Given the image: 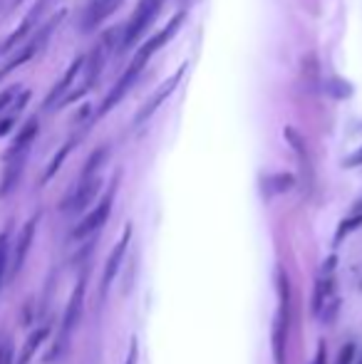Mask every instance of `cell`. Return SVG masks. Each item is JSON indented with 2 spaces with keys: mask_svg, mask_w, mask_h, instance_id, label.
Listing matches in <instances>:
<instances>
[{
  "mask_svg": "<svg viewBox=\"0 0 362 364\" xmlns=\"http://www.w3.org/2000/svg\"><path fill=\"white\" fill-rule=\"evenodd\" d=\"M0 364H13V347H10V342L0 345Z\"/></svg>",
  "mask_w": 362,
  "mask_h": 364,
  "instance_id": "obj_18",
  "label": "cell"
},
{
  "mask_svg": "<svg viewBox=\"0 0 362 364\" xmlns=\"http://www.w3.org/2000/svg\"><path fill=\"white\" fill-rule=\"evenodd\" d=\"M35 228H38V216H33L25 223V228L20 230V235H18V240H15V248H13V258L8 260V265H10V275H18L20 270H23V263H25V258H28V253H30V245H33V238H35Z\"/></svg>",
  "mask_w": 362,
  "mask_h": 364,
  "instance_id": "obj_8",
  "label": "cell"
},
{
  "mask_svg": "<svg viewBox=\"0 0 362 364\" xmlns=\"http://www.w3.org/2000/svg\"><path fill=\"white\" fill-rule=\"evenodd\" d=\"M313 364H325V347H323V345L318 347V355H315Z\"/></svg>",
  "mask_w": 362,
  "mask_h": 364,
  "instance_id": "obj_20",
  "label": "cell"
},
{
  "mask_svg": "<svg viewBox=\"0 0 362 364\" xmlns=\"http://www.w3.org/2000/svg\"><path fill=\"white\" fill-rule=\"evenodd\" d=\"M355 213H362V201L358 203V211H355Z\"/></svg>",
  "mask_w": 362,
  "mask_h": 364,
  "instance_id": "obj_22",
  "label": "cell"
},
{
  "mask_svg": "<svg viewBox=\"0 0 362 364\" xmlns=\"http://www.w3.org/2000/svg\"><path fill=\"white\" fill-rule=\"evenodd\" d=\"M360 364H362V362H360Z\"/></svg>",
  "mask_w": 362,
  "mask_h": 364,
  "instance_id": "obj_23",
  "label": "cell"
},
{
  "mask_svg": "<svg viewBox=\"0 0 362 364\" xmlns=\"http://www.w3.org/2000/svg\"><path fill=\"white\" fill-rule=\"evenodd\" d=\"M122 5V0H92L85 10L82 18V30H95L97 25H102L117 8Z\"/></svg>",
  "mask_w": 362,
  "mask_h": 364,
  "instance_id": "obj_9",
  "label": "cell"
},
{
  "mask_svg": "<svg viewBox=\"0 0 362 364\" xmlns=\"http://www.w3.org/2000/svg\"><path fill=\"white\" fill-rule=\"evenodd\" d=\"M360 164H362V146L358 149V151L353 154V156H348V159H345V166H348V168L360 166Z\"/></svg>",
  "mask_w": 362,
  "mask_h": 364,
  "instance_id": "obj_19",
  "label": "cell"
},
{
  "mask_svg": "<svg viewBox=\"0 0 362 364\" xmlns=\"http://www.w3.org/2000/svg\"><path fill=\"white\" fill-rule=\"evenodd\" d=\"M48 327H40V330H35L33 335L28 337V345L23 347V352H20V360H18V364H28L30 360H33V355L38 352V347L43 345V340L48 337Z\"/></svg>",
  "mask_w": 362,
  "mask_h": 364,
  "instance_id": "obj_13",
  "label": "cell"
},
{
  "mask_svg": "<svg viewBox=\"0 0 362 364\" xmlns=\"http://www.w3.org/2000/svg\"><path fill=\"white\" fill-rule=\"evenodd\" d=\"M127 364H137V342H132V347H129V360H127Z\"/></svg>",
  "mask_w": 362,
  "mask_h": 364,
  "instance_id": "obj_21",
  "label": "cell"
},
{
  "mask_svg": "<svg viewBox=\"0 0 362 364\" xmlns=\"http://www.w3.org/2000/svg\"><path fill=\"white\" fill-rule=\"evenodd\" d=\"M353 357H355V345H348L340 350V357H338V364H353Z\"/></svg>",
  "mask_w": 362,
  "mask_h": 364,
  "instance_id": "obj_17",
  "label": "cell"
},
{
  "mask_svg": "<svg viewBox=\"0 0 362 364\" xmlns=\"http://www.w3.org/2000/svg\"><path fill=\"white\" fill-rule=\"evenodd\" d=\"M183 73H186V65H181V68L176 70V73L171 75L169 80H164L159 87H156L154 92H151V97L144 102V105L139 107V112H137V117H134V127L144 124V122H149L151 117H154V112L161 107V102H164V100H169V97H171V92H174L176 87H179V82H181Z\"/></svg>",
  "mask_w": 362,
  "mask_h": 364,
  "instance_id": "obj_5",
  "label": "cell"
},
{
  "mask_svg": "<svg viewBox=\"0 0 362 364\" xmlns=\"http://www.w3.org/2000/svg\"><path fill=\"white\" fill-rule=\"evenodd\" d=\"M35 136H38V119H30L28 124L20 129V134L15 136V141L10 144L8 151H5V171H3V183H0V198H5L18 186Z\"/></svg>",
  "mask_w": 362,
  "mask_h": 364,
  "instance_id": "obj_2",
  "label": "cell"
},
{
  "mask_svg": "<svg viewBox=\"0 0 362 364\" xmlns=\"http://www.w3.org/2000/svg\"><path fill=\"white\" fill-rule=\"evenodd\" d=\"M288 188H293V176L290 173H275L266 181V193L268 196H273V193H283L288 191Z\"/></svg>",
  "mask_w": 362,
  "mask_h": 364,
  "instance_id": "obj_14",
  "label": "cell"
},
{
  "mask_svg": "<svg viewBox=\"0 0 362 364\" xmlns=\"http://www.w3.org/2000/svg\"><path fill=\"white\" fill-rule=\"evenodd\" d=\"M186 20V13L183 10H179V13L174 15V18L166 23V28H161L156 35H151L149 40H147L144 45H142L139 50H137V55L132 58V63H129V68L124 70V75L117 80V85L112 87V92L107 95V100L102 102V107H100V112H97V117H105L107 112H112L117 105H119L122 100H124V95L132 90V87L137 85V80H139V75L144 73V68L149 65V60L154 58L156 53H159L161 48H164L166 43H171V38H174L176 33H179V28H181V23Z\"/></svg>",
  "mask_w": 362,
  "mask_h": 364,
  "instance_id": "obj_1",
  "label": "cell"
},
{
  "mask_svg": "<svg viewBox=\"0 0 362 364\" xmlns=\"http://www.w3.org/2000/svg\"><path fill=\"white\" fill-rule=\"evenodd\" d=\"M161 8H164V0H139V5L132 13L129 23L124 25V33L119 40V50H132L142 38L147 35V30L154 25V20L159 18Z\"/></svg>",
  "mask_w": 362,
  "mask_h": 364,
  "instance_id": "obj_3",
  "label": "cell"
},
{
  "mask_svg": "<svg viewBox=\"0 0 362 364\" xmlns=\"http://www.w3.org/2000/svg\"><path fill=\"white\" fill-rule=\"evenodd\" d=\"M30 100V92L23 90V87H10V90L0 92V117H8V119H13L15 114H18L20 109H23L25 105H28Z\"/></svg>",
  "mask_w": 362,
  "mask_h": 364,
  "instance_id": "obj_11",
  "label": "cell"
},
{
  "mask_svg": "<svg viewBox=\"0 0 362 364\" xmlns=\"http://www.w3.org/2000/svg\"><path fill=\"white\" fill-rule=\"evenodd\" d=\"M82 305H85V278H80V283L75 285L73 297H70L68 310H65V317H63V337H68L70 332L75 330V325L80 322V315H82Z\"/></svg>",
  "mask_w": 362,
  "mask_h": 364,
  "instance_id": "obj_10",
  "label": "cell"
},
{
  "mask_svg": "<svg viewBox=\"0 0 362 364\" xmlns=\"http://www.w3.org/2000/svg\"><path fill=\"white\" fill-rule=\"evenodd\" d=\"M129 235H132V228L127 225L119 243L115 245V250H112L110 260H107V265H105V273H102V290L110 288V283L115 280L117 270H119V265H122V258H124V253H127V245H129Z\"/></svg>",
  "mask_w": 362,
  "mask_h": 364,
  "instance_id": "obj_12",
  "label": "cell"
},
{
  "mask_svg": "<svg viewBox=\"0 0 362 364\" xmlns=\"http://www.w3.org/2000/svg\"><path fill=\"white\" fill-rule=\"evenodd\" d=\"M278 290H280V310L275 315L273 325V357L275 364H285V332H288V280L283 273L278 275Z\"/></svg>",
  "mask_w": 362,
  "mask_h": 364,
  "instance_id": "obj_6",
  "label": "cell"
},
{
  "mask_svg": "<svg viewBox=\"0 0 362 364\" xmlns=\"http://www.w3.org/2000/svg\"><path fill=\"white\" fill-rule=\"evenodd\" d=\"M115 188H117V178H115V183H112L110 193H107V196L102 198V201L97 203L95 208H92L87 216H85L78 225H75L73 233H70V238H73V240H82V238H87V235H92L95 230H100L102 225L107 223V218H110V213H112V201H115Z\"/></svg>",
  "mask_w": 362,
  "mask_h": 364,
  "instance_id": "obj_4",
  "label": "cell"
},
{
  "mask_svg": "<svg viewBox=\"0 0 362 364\" xmlns=\"http://www.w3.org/2000/svg\"><path fill=\"white\" fill-rule=\"evenodd\" d=\"M100 186H102V178H100V173L97 176H80V181H78V186L73 188V193H70L68 198L63 201V211L65 213H78V211H82L87 203L95 201V196H97V191H100Z\"/></svg>",
  "mask_w": 362,
  "mask_h": 364,
  "instance_id": "obj_7",
  "label": "cell"
},
{
  "mask_svg": "<svg viewBox=\"0 0 362 364\" xmlns=\"http://www.w3.org/2000/svg\"><path fill=\"white\" fill-rule=\"evenodd\" d=\"M8 233L0 235V285H3L5 270H8Z\"/></svg>",
  "mask_w": 362,
  "mask_h": 364,
  "instance_id": "obj_16",
  "label": "cell"
},
{
  "mask_svg": "<svg viewBox=\"0 0 362 364\" xmlns=\"http://www.w3.org/2000/svg\"><path fill=\"white\" fill-rule=\"evenodd\" d=\"M360 225H362V213H355L353 218L343 220V223L338 225V233H335V243H343L345 235H350L353 230H358Z\"/></svg>",
  "mask_w": 362,
  "mask_h": 364,
  "instance_id": "obj_15",
  "label": "cell"
}]
</instances>
